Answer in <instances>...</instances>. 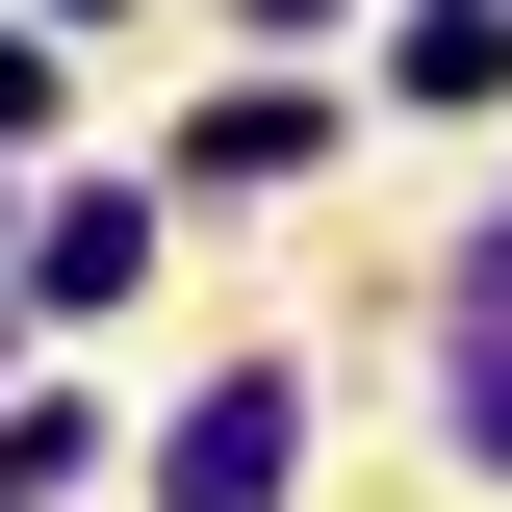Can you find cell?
<instances>
[{"label":"cell","instance_id":"3957f363","mask_svg":"<svg viewBox=\"0 0 512 512\" xmlns=\"http://www.w3.org/2000/svg\"><path fill=\"white\" fill-rule=\"evenodd\" d=\"M26 103H52V52H26V26H0V128H26Z\"/></svg>","mask_w":512,"mask_h":512},{"label":"cell","instance_id":"7a4b0ae2","mask_svg":"<svg viewBox=\"0 0 512 512\" xmlns=\"http://www.w3.org/2000/svg\"><path fill=\"white\" fill-rule=\"evenodd\" d=\"M461 436H487V461H512V333H487V359H461Z\"/></svg>","mask_w":512,"mask_h":512},{"label":"cell","instance_id":"6da1fadb","mask_svg":"<svg viewBox=\"0 0 512 512\" xmlns=\"http://www.w3.org/2000/svg\"><path fill=\"white\" fill-rule=\"evenodd\" d=\"M282 461H308L282 384H205V410H180V512H282Z\"/></svg>","mask_w":512,"mask_h":512}]
</instances>
